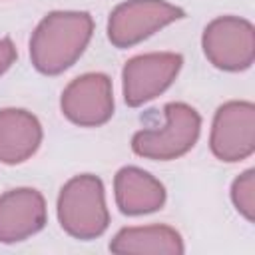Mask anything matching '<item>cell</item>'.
Masks as SVG:
<instances>
[{
    "label": "cell",
    "mask_w": 255,
    "mask_h": 255,
    "mask_svg": "<svg viewBox=\"0 0 255 255\" xmlns=\"http://www.w3.org/2000/svg\"><path fill=\"white\" fill-rule=\"evenodd\" d=\"M94 32L88 12H50L30 38V58L38 72L56 76L68 70L86 50Z\"/></svg>",
    "instance_id": "1"
},
{
    "label": "cell",
    "mask_w": 255,
    "mask_h": 255,
    "mask_svg": "<svg viewBox=\"0 0 255 255\" xmlns=\"http://www.w3.org/2000/svg\"><path fill=\"white\" fill-rule=\"evenodd\" d=\"M58 219L62 229L76 239L100 237L110 225L102 179L92 173L72 177L58 195Z\"/></svg>",
    "instance_id": "2"
},
{
    "label": "cell",
    "mask_w": 255,
    "mask_h": 255,
    "mask_svg": "<svg viewBox=\"0 0 255 255\" xmlns=\"http://www.w3.org/2000/svg\"><path fill=\"white\" fill-rule=\"evenodd\" d=\"M163 128L139 129L131 137V149L139 157L167 161L187 153L195 145L201 118L191 106L183 102H169L163 108Z\"/></svg>",
    "instance_id": "3"
},
{
    "label": "cell",
    "mask_w": 255,
    "mask_h": 255,
    "mask_svg": "<svg viewBox=\"0 0 255 255\" xmlns=\"http://www.w3.org/2000/svg\"><path fill=\"white\" fill-rule=\"evenodd\" d=\"M183 16L181 8L165 0H128L110 14L108 38L118 48H129Z\"/></svg>",
    "instance_id": "4"
},
{
    "label": "cell",
    "mask_w": 255,
    "mask_h": 255,
    "mask_svg": "<svg viewBox=\"0 0 255 255\" xmlns=\"http://www.w3.org/2000/svg\"><path fill=\"white\" fill-rule=\"evenodd\" d=\"M203 52L207 60L227 72H239L253 64L255 38L251 22L237 16L215 18L203 30Z\"/></svg>",
    "instance_id": "5"
},
{
    "label": "cell",
    "mask_w": 255,
    "mask_h": 255,
    "mask_svg": "<svg viewBox=\"0 0 255 255\" xmlns=\"http://www.w3.org/2000/svg\"><path fill=\"white\" fill-rule=\"evenodd\" d=\"M183 64L181 54L153 52L141 54L124 66V100L128 106L137 108L171 86Z\"/></svg>",
    "instance_id": "6"
},
{
    "label": "cell",
    "mask_w": 255,
    "mask_h": 255,
    "mask_svg": "<svg viewBox=\"0 0 255 255\" xmlns=\"http://www.w3.org/2000/svg\"><path fill=\"white\" fill-rule=\"evenodd\" d=\"M211 151L221 161H241L255 149V108L251 102H227L213 118Z\"/></svg>",
    "instance_id": "7"
},
{
    "label": "cell",
    "mask_w": 255,
    "mask_h": 255,
    "mask_svg": "<svg viewBox=\"0 0 255 255\" xmlns=\"http://www.w3.org/2000/svg\"><path fill=\"white\" fill-rule=\"evenodd\" d=\"M60 106L62 114L76 126H102L114 114L112 80L106 74H84L66 86Z\"/></svg>",
    "instance_id": "8"
},
{
    "label": "cell",
    "mask_w": 255,
    "mask_h": 255,
    "mask_svg": "<svg viewBox=\"0 0 255 255\" xmlns=\"http://www.w3.org/2000/svg\"><path fill=\"white\" fill-rule=\"evenodd\" d=\"M46 201L32 187L10 189L0 195V241L16 243L46 225Z\"/></svg>",
    "instance_id": "9"
},
{
    "label": "cell",
    "mask_w": 255,
    "mask_h": 255,
    "mask_svg": "<svg viewBox=\"0 0 255 255\" xmlns=\"http://www.w3.org/2000/svg\"><path fill=\"white\" fill-rule=\"evenodd\" d=\"M42 141V126L26 110H0V161L16 165L26 161Z\"/></svg>",
    "instance_id": "10"
},
{
    "label": "cell",
    "mask_w": 255,
    "mask_h": 255,
    "mask_svg": "<svg viewBox=\"0 0 255 255\" xmlns=\"http://www.w3.org/2000/svg\"><path fill=\"white\" fill-rule=\"evenodd\" d=\"M116 203L126 215H143L161 209L165 187L139 167H122L114 179Z\"/></svg>",
    "instance_id": "11"
},
{
    "label": "cell",
    "mask_w": 255,
    "mask_h": 255,
    "mask_svg": "<svg viewBox=\"0 0 255 255\" xmlns=\"http://www.w3.org/2000/svg\"><path fill=\"white\" fill-rule=\"evenodd\" d=\"M112 253H167L181 255V235L167 225H145V227H124L116 233L110 243Z\"/></svg>",
    "instance_id": "12"
},
{
    "label": "cell",
    "mask_w": 255,
    "mask_h": 255,
    "mask_svg": "<svg viewBox=\"0 0 255 255\" xmlns=\"http://www.w3.org/2000/svg\"><path fill=\"white\" fill-rule=\"evenodd\" d=\"M253 169H247L245 173H241L231 187V199L237 207V211L247 219L253 221L255 217V183H253Z\"/></svg>",
    "instance_id": "13"
},
{
    "label": "cell",
    "mask_w": 255,
    "mask_h": 255,
    "mask_svg": "<svg viewBox=\"0 0 255 255\" xmlns=\"http://www.w3.org/2000/svg\"><path fill=\"white\" fill-rule=\"evenodd\" d=\"M16 60V48L12 44L10 38H2L0 40V76L12 66V62Z\"/></svg>",
    "instance_id": "14"
}]
</instances>
